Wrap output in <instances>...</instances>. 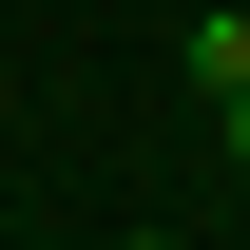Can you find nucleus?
<instances>
[{"mask_svg": "<svg viewBox=\"0 0 250 250\" xmlns=\"http://www.w3.org/2000/svg\"><path fill=\"white\" fill-rule=\"evenodd\" d=\"M173 58H192V96H250V0H212V20H192Z\"/></svg>", "mask_w": 250, "mask_h": 250, "instance_id": "obj_1", "label": "nucleus"}, {"mask_svg": "<svg viewBox=\"0 0 250 250\" xmlns=\"http://www.w3.org/2000/svg\"><path fill=\"white\" fill-rule=\"evenodd\" d=\"M212 135H231V173H250V96H212Z\"/></svg>", "mask_w": 250, "mask_h": 250, "instance_id": "obj_2", "label": "nucleus"}, {"mask_svg": "<svg viewBox=\"0 0 250 250\" xmlns=\"http://www.w3.org/2000/svg\"><path fill=\"white\" fill-rule=\"evenodd\" d=\"M135 250H173V231H135Z\"/></svg>", "mask_w": 250, "mask_h": 250, "instance_id": "obj_3", "label": "nucleus"}]
</instances>
